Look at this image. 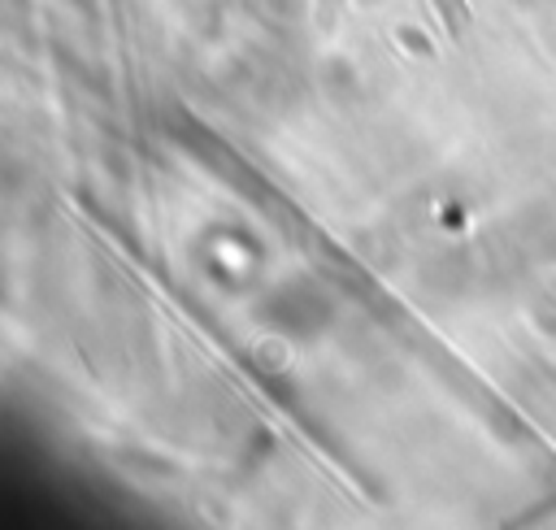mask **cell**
Here are the masks:
<instances>
[{"mask_svg": "<svg viewBox=\"0 0 556 530\" xmlns=\"http://www.w3.org/2000/svg\"><path fill=\"white\" fill-rule=\"evenodd\" d=\"M261 317L282 330V335H317L326 321H330V300L321 287H313L308 278H295L287 287H278L265 304H261Z\"/></svg>", "mask_w": 556, "mask_h": 530, "instance_id": "1", "label": "cell"}]
</instances>
